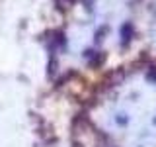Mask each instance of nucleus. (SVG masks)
Wrapping results in <instances>:
<instances>
[{
	"label": "nucleus",
	"instance_id": "1",
	"mask_svg": "<svg viewBox=\"0 0 156 147\" xmlns=\"http://www.w3.org/2000/svg\"><path fill=\"white\" fill-rule=\"evenodd\" d=\"M96 120L119 147H156V78H125L101 100Z\"/></svg>",
	"mask_w": 156,
	"mask_h": 147
}]
</instances>
